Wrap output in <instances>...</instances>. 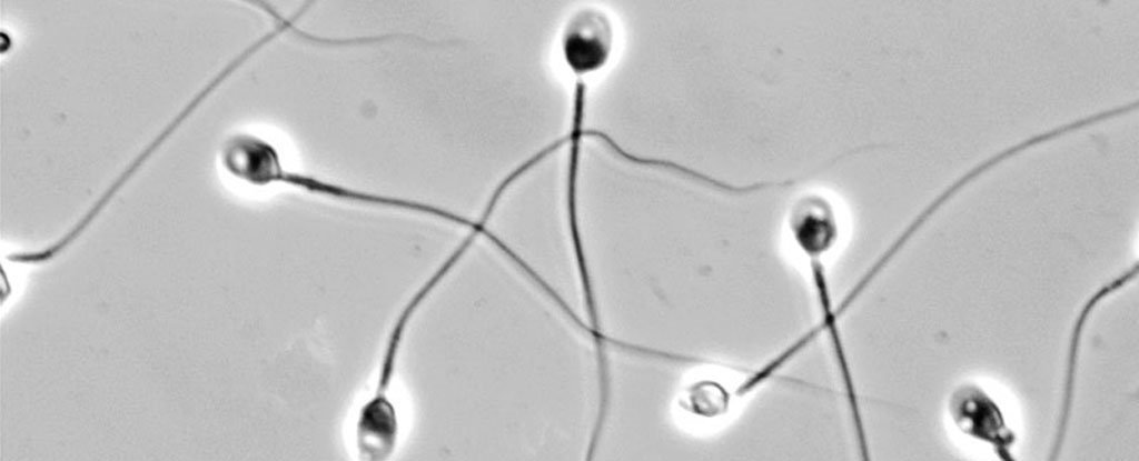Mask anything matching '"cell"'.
Segmentation results:
<instances>
[{"instance_id": "obj_1", "label": "cell", "mask_w": 1139, "mask_h": 461, "mask_svg": "<svg viewBox=\"0 0 1139 461\" xmlns=\"http://www.w3.org/2000/svg\"><path fill=\"white\" fill-rule=\"evenodd\" d=\"M465 254L457 248L415 290L396 315L383 349L372 395L359 408L355 424V447L360 460L385 461L395 452L399 437V419L390 397L402 347L415 315L429 295Z\"/></svg>"}, {"instance_id": "obj_2", "label": "cell", "mask_w": 1139, "mask_h": 461, "mask_svg": "<svg viewBox=\"0 0 1139 461\" xmlns=\"http://www.w3.org/2000/svg\"><path fill=\"white\" fill-rule=\"evenodd\" d=\"M284 186L290 189L335 201L408 212L464 226L466 218L420 200L378 193L333 182L320 177L287 168L278 148L274 149L259 174L258 188Z\"/></svg>"}, {"instance_id": "obj_3", "label": "cell", "mask_w": 1139, "mask_h": 461, "mask_svg": "<svg viewBox=\"0 0 1139 461\" xmlns=\"http://www.w3.org/2000/svg\"><path fill=\"white\" fill-rule=\"evenodd\" d=\"M790 240L806 265L820 314L819 323L809 331L815 339L822 333L826 334L836 368L844 369L850 360L840 327L842 318L836 312L826 267V259L836 249L840 237L831 230L812 227L795 232Z\"/></svg>"}, {"instance_id": "obj_4", "label": "cell", "mask_w": 1139, "mask_h": 461, "mask_svg": "<svg viewBox=\"0 0 1139 461\" xmlns=\"http://www.w3.org/2000/svg\"><path fill=\"white\" fill-rule=\"evenodd\" d=\"M949 413L960 432L992 447L1001 460H1014L1011 448L1016 434L999 404L983 389L974 384L959 387L949 400Z\"/></svg>"}, {"instance_id": "obj_5", "label": "cell", "mask_w": 1139, "mask_h": 461, "mask_svg": "<svg viewBox=\"0 0 1139 461\" xmlns=\"http://www.w3.org/2000/svg\"><path fill=\"white\" fill-rule=\"evenodd\" d=\"M613 47L612 20L605 11L595 7L577 10L562 31V56L577 78L601 70L608 62Z\"/></svg>"}, {"instance_id": "obj_6", "label": "cell", "mask_w": 1139, "mask_h": 461, "mask_svg": "<svg viewBox=\"0 0 1139 461\" xmlns=\"http://www.w3.org/2000/svg\"><path fill=\"white\" fill-rule=\"evenodd\" d=\"M1137 274H1138V263L1136 262L1131 268L1127 269L1125 272H1122L1121 274H1119L1115 279L1110 280L1109 282L1105 283L1096 292H1093L1089 297V299L1083 303V305L1081 307V309H1080V311H1079V313H1078V315H1077V318L1074 320V323H1073L1072 330H1071V334H1070L1068 353H1067L1064 379H1063V393H1062L1061 412H1060V418H1059V422H1058V427H1057V431H1056L1053 447H1052V450H1051V454L1049 457L1050 460L1057 459L1058 453L1061 450V445H1062V442H1063V439H1064V435H1066V431H1067V427H1068V423H1069V418H1070V412H1071V407H1072V401H1073V393H1074V384H1076L1074 382H1076V373H1077V367H1078V358H1079L1080 345H1081V341H1082V334H1083V331H1084V327H1086L1090 315L1095 311L1096 307L1100 302H1102L1107 297H1109L1110 294H1112V293L1117 292L1118 290H1120L1121 288H1123L1129 281L1135 279L1137 277Z\"/></svg>"}, {"instance_id": "obj_7", "label": "cell", "mask_w": 1139, "mask_h": 461, "mask_svg": "<svg viewBox=\"0 0 1139 461\" xmlns=\"http://www.w3.org/2000/svg\"><path fill=\"white\" fill-rule=\"evenodd\" d=\"M252 54L249 50H242L230 60L214 78H211L190 101L168 122L165 128L131 160L121 173L100 194L98 202L107 207L113 197L129 182L141 167L157 152V150L179 129V127L195 112V110L215 91L230 74L240 68Z\"/></svg>"}, {"instance_id": "obj_8", "label": "cell", "mask_w": 1139, "mask_h": 461, "mask_svg": "<svg viewBox=\"0 0 1139 461\" xmlns=\"http://www.w3.org/2000/svg\"><path fill=\"white\" fill-rule=\"evenodd\" d=\"M734 402L732 389L717 379L703 378L691 382L683 391L679 405L701 420H715L726 415Z\"/></svg>"}]
</instances>
